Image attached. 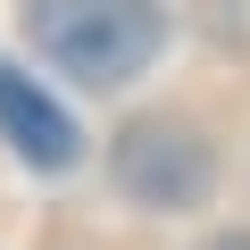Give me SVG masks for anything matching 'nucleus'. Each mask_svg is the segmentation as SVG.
Listing matches in <instances>:
<instances>
[{
    "mask_svg": "<svg viewBox=\"0 0 250 250\" xmlns=\"http://www.w3.org/2000/svg\"><path fill=\"white\" fill-rule=\"evenodd\" d=\"M25 34L59 75L117 92L159 59L167 17H159V0H25Z\"/></svg>",
    "mask_w": 250,
    "mask_h": 250,
    "instance_id": "f257e3e1",
    "label": "nucleus"
},
{
    "mask_svg": "<svg viewBox=\"0 0 250 250\" xmlns=\"http://www.w3.org/2000/svg\"><path fill=\"white\" fill-rule=\"evenodd\" d=\"M108 167H117V192L142 208H200L208 200V142L192 125H167V117L125 125Z\"/></svg>",
    "mask_w": 250,
    "mask_h": 250,
    "instance_id": "f03ea898",
    "label": "nucleus"
},
{
    "mask_svg": "<svg viewBox=\"0 0 250 250\" xmlns=\"http://www.w3.org/2000/svg\"><path fill=\"white\" fill-rule=\"evenodd\" d=\"M0 142H9L25 167H42V175L75 167V125H67V108H59L34 75H17L9 59H0Z\"/></svg>",
    "mask_w": 250,
    "mask_h": 250,
    "instance_id": "7ed1b4c3",
    "label": "nucleus"
},
{
    "mask_svg": "<svg viewBox=\"0 0 250 250\" xmlns=\"http://www.w3.org/2000/svg\"><path fill=\"white\" fill-rule=\"evenodd\" d=\"M208 250H250V233H225V242H208Z\"/></svg>",
    "mask_w": 250,
    "mask_h": 250,
    "instance_id": "20e7f679",
    "label": "nucleus"
}]
</instances>
